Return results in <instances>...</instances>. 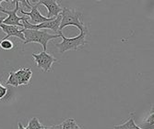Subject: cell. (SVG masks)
<instances>
[{"label": "cell", "instance_id": "obj_1", "mask_svg": "<svg viewBox=\"0 0 154 129\" xmlns=\"http://www.w3.org/2000/svg\"><path fill=\"white\" fill-rule=\"evenodd\" d=\"M88 34H89V30H85L80 32V34L75 38H66L63 35L62 31H60L59 35L60 38H62V41L60 43H57L55 46H57L60 53H64L68 50H78L80 47L86 45L88 43L86 39Z\"/></svg>", "mask_w": 154, "mask_h": 129}, {"label": "cell", "instance_id": "obj_2", "mask_svg": "<svg viewBox=\"0 0 154 129\" xmlns=\"http://www.w3.org/2000/svg\"><path fill=\"white\" fill-rule=\"evenodd\" d=\"M61 16H62V21H61L59 31H62L64 27H68V26L77 27L80 30V32L88 30V27L85 26V24H84V22L82 21V13L81 12L76 11L75 9H72V8L63 7Z\"/></svg>", "mask_w": 154, "mask_h": 129}, {"label": "cell", "instance_id": "obj_3", "mask_svg": "<svg viewBox=\"0 0 154 129\" xmlns=\"http://www.w3.org/2000/svg\"><path fill=\"white\" fill-rule=\"evenodd\" d=\"M22 32L25 37L24 44H28V43L36 42L39 43L44 48V51H46L47 50V43L54 39L60 38L59 34L53 35L49 34L47 31H42V30H24L22 28Z\"/></svg>", "mask_w": 154, "mask_h": 129}, {"label": "cell", "instance_id": "obj_4", "mask_svg": "<svg viewBox=\"0 0 154 129\" xmlns=\"http://www.w3.org/2000/svg\"><path fill=\"white\" fill-rule=\"evenodd\" d=\"M32 56L34 58V62L39 69L44 73H48L52 70V65L54 62H57L58 60L55 59L54 56L47 53L46 51H42L40 53H32Z\"/></svg>", "mask_w": 154, "mask_h": 129}, {"label": "cell", "instance_id": "obj_5", "mask_svg": "<svg viewBox=\"0 0 154 129\" xmlns=\"http://www.w3.org/2000/svg\"><path fill=\"white\" fill-rule=\"evenodd\" d=\"M20 1H16V7L15 8H13L12 10H8L5 9L3 7H0V12H3L8 15V18L5 19L3 21V24L5 25H11V26H16L20 27H23L22 20L25 19V17H19L17 15V12L20 10Z\"/></svg>", "mask_w": 154, "mask_h": 129}, {"label": "cell", "instance_id": "obj_6", "mask_svg": "<svg viewBox=\"0 0 154 129\" xmlns=\"http://www.w3.org/2000/svg\"><path fill=\"white\" fill-rule=\"evenodd\" d=\"M31 7H32V9L31 11L29 12H25L22 8H20V12L24 16H27L31 19L30 23L32 24V25H39V24H42L44 22H47V21H50V20H53V19H47L46 17H44L42 14L40 13V11L38 10V7L40 6L39 4V1L36 3V4H32L30 3Z\"/></svg>", "mask_w": 154, "mask_h": 129}, {"label": "cell", "instance_id": "obj_7", "mask_svg": "<svg viewBox=\"0 0 154 129\" xmlns=\"http://www.w3.org/2000/svg\"><path fill=\"white\" fill-rule=\"evenodd\" d=\"M40 5H43L47 8V16L46 18L49 19H55L63 11V7L55 0H40Z\"/></svg>", "mask_w": 154, "mask_h": 129}, {"label": "cell", "instance_id": "obj_8", "mask_svg": "<svg viewBox=\"0 0 154 129\" xmlns=\"http://www.w3.org/2000/svg\"><path fill=\"white\" fill-rule=\"evenodd\" d=\"M0 27L2 28L3 32H5L7 34V36L5 38H3V39H8L9 37H17L18 39L25 41V37L22 32V30H20L19 27L2 24L0 26Z\"/></svg>", "mask_w": 154, "mask_h": 129}, {"label": "cell", "instance_id": "obj_9", "mask_svg": "<svg viewBox=\"0 0 154 129\" xmlns=\"http://www.w3.org/2000/svg\"><path fill=\"white\" fill-rule=\"evenodd\" d=\"M16 74L19 81V85H26L30 82L32 76V71L31 68H20L16 71Z\"/></svg>", "mask_w": 154, "mask_h": 129}, {"label": "cell", "instance_id": "obj_10", "mask_svg": "<svg viewBox=\"0 0 154 129\" xmlns=\"http://www.w3.org/2000/svg\"><path fill=\"white\" fill-rule=\"evenodd\" d=\"M114 129H143V128L139 127L136 125V123L134 121V117L132 116L131 118L128 119V121H127L125 123L119 125H115Z\"/></svg>", "mask_w": 154, "mask_h": 129}, {"label": "cell", "instance_id": "obj_11", "mask_svg": "<svg viewBox=\"0 0 154 129\" xmlns=\"http://www.w3.org/2000/svg\"><path fill=\"white\" fill-rule=\"evenodd\" d=\"M62 129H82L73 118H67L61 124Z\"/></svg>", "mask_w": 154, "mask_h": 129}, {"label": "cell", "instance_id": "obj_12", "mask_svg": "<svg viewBox=\"0 0 154 129\" xmlns=\"http://www.w3.org/2000/svg\"><path fill=\"white\" fill-rule=\"evenodd\" d=\"M28 129H45V125H42L37 117H32L28 122Z\"/></svg>", "mask_w": 154, "mask_h": 129}, {"label": "cell", "instance_id": "obj_13", "mask_svg": "<svg viewBox=\"0 0 154 129\" xmlns=\"http://www.w3.org/2000/svg\"><path fill=\"white\" fill-rule=\"evenodd\" d=\"M6 84L8 85H11L13 87H18L19 86V81H18V77L16 74V71H10L9 73V77L6 82Z\"/></svg>", "mask_w": 154, "mask_h": 129}, {"label": "cell", "instance_id": "obj_14", "mask_svg": "<svg viewBox=\"0 0 154 129\" xmlns=\"http://www.w3.org/2000/svg\"><path fill=\"white\" fill-rule=\"evenodd\" d=\"M0 47H1L3 50H8L13 49L14 44H13V42L9 39H2L1 43H0Z\"/></svg>", "mask_w": 154, "mask_h": 129}, {"label": "cell", "instance_id": "obj_15", "mask_svg": "<svg viewBox=\"0 0 154 129\" xmlns=\"http://www.w3.org/2000/svg\"><path fill=\"white\" fill-rule=\"evenodd\" d=\"M145 124L149 126H152L154 125V108L150 110V113L149 114V116L145 120Z\"/></svg>", "mask_w": 154, "mask_h": 129}, {"label": "cell", "instance_id": "obj_16", "mask_svg": "<svg viewBox=\"0 0 154 129\" xmlns=\"http://www.w3.org/2000/svg\"><path fill=\"white\" fill-rule=\"evenodd\" d=\"M8 89L7 87H4V86H2L1 83H0V100H2L6 96V94L8 93Z\"/></svg>", "mask_w": 154, "mask_h": 129}, {"label": "cell", "instance_id": "obj_17", "mask_svg": "<svg viewBox=\"0 0 154 129\" xmlns=\"http://www.w3.org/2000/svg\"><path fill=\"white\" fill-rule=\"evenodd\" d=\"M45 129H62V126H61V125H52V126H45Z\"/></svg>", "mask_w": 154, "mask_h": 129}, {"label": "cell", "instance_id": "obj_18", "mask_svg": "<svg viewBox=\"0 0 154 129\" xmlns=\"http://www.w3.org/2000/svg\"><path fill=\"white\" fill-rule=\"evenodd\" d=\"M18 126H19V129H28L27 127H24V126H23V125H22L20 122H19V123H18Z\"/></svg>", "mask_w": 154, "mask_h": 129}, {"label": "cell", "instance_id": "obj_19", "mask_svg": "<svg viewBox=\"0 0 154 129\" xmlns=\"http://www.w3.org/2000/svg\"><path fill=\"white\" fill-rule=\"evenodd\" d=\"M5 20V18L2 17V16H0V26H1L3 24V21Z\"/></svg>", "mask_w": 154, "mask_h": 129}, {"label": "cell", "instance_id": "obj_20", "mask_svg": "<svg viewBox=\"0 0 154 129\" xmlns=\"http://www.w3.org/2000/svg\"><path fill=\"white\" fill-rule=\"evenodd\" d=\"M0 43H1V40H0Z\"/></svg>", "mask_w": 154, "mask_h": 129}]
</instances>
